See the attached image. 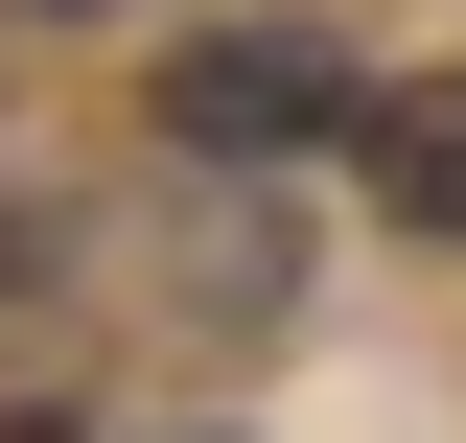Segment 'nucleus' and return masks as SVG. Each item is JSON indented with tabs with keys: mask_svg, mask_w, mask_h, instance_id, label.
<instances>
[{
	"mask_svg": "<svg viewBox=\"0 0 466 443\" xmlns=\"http://www.w3.org/2000/svg\"><path fill=\"white\" fill-rule=\"evenodd\" d=\"M327 117H373L303 24H210V47H164V140L187 164H280V140H327Z\"/></svg>",
	"mask_w": 466,
	"mask_h": 443,
	"instance_id": "f257e3e1",
	"label": "nucleus"
},
{
	"mask_svg": "<svg viewBox=\"0 0 466 443\" xmlns=\"http://www.w3.org/2000/svg\"><path fill=\"white\" fill-rule=\"evenodd\" d=\"M373 211H397V233H466V70L373 94Z\"/></svg>",
	"mask_w": 466,
	"mask_h": 443,
	"instance_id": "f03ea898",
	"label": "nucleus"
},
{
	"mask_svg": "<svg viewBox=\"0 0 466 443\" xmlns=\"http://www.w3.org/2000/svg\"><path fill=\"white\" fill-rule=\"evenodd\" d=\"M0 443H70V420H0Z\"/></svg>",
	"mask_w": 466,
	"mask_h": 443,
	"instance_id": "7ed1b4c3",
	"label": "nucleus"
}]
</instances>
